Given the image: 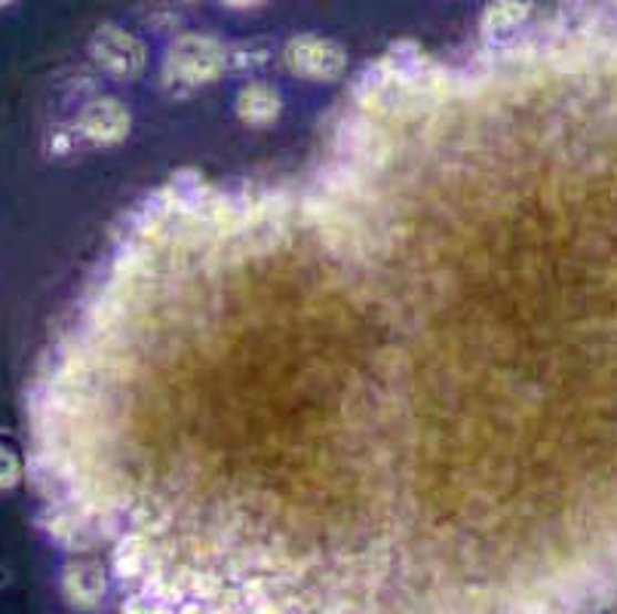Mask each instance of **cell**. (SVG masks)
I'll return each mask as SVG.
<instances>
[{
  "mask_svg": "<svg viewBox=\"0 0 617 614\" xmlns=\"http://www.w3.org/2000/svg\"><path fill=\"white\" fill-rule=\"evenodd\" d=\"M16 480H19V461H16V454L10 449L0 446V489L16 485Z\"/></svg>",
  "mask_w": 617,
  "mask_h": 614,
  "instance_id": "ba28073f",
  "label": "cell"
},
{
  "mask_svg": "<svg viewBox=\"0 0 617 614\" xmlns=\"http://www.w3.org/2000/svg\"><path fill=\"white\" fill-rule=\"evenodd\" d=\"M532 10H535V0H489L480 28L489 41H507L525 25Z\"/></svg>",
  "mask_w": 617,
  "mask_h": 614,
  "instance_id": "5b68a950",
  "label": "cell"
},
{
  "mask_svg": "<svg viewBox=\"0 0 617 614\" xmlns=\"http://www.w3.org/2000/svg\"><path fill=\"white\" fill-rule=\"evenodd\" d=\"M148 562L145 556V544H142V538H126L117 550V572L123 577H135V574L142 572V565Z\"/></svg>",
  "mask_w": 617,
  "mask_h": 614,
  "instance_id": "52a82bcc",
  "label": "cell"
},
{
  "mask_svg": "<svg viewBox=\"0 0 617 614\" xmlns=\"http://www.w3.org/2000/svg\"><path fill=\"white\" fill-rule=\"evenodd\" d=\"M7 3H13V0H0V7H7Z\"/></svg>",
  "mask_w": 617,
  "mask_h": 614,
  "instance_id": "30bf717a",
  "label": "cell"
},
{
  "mask_svg": "<svg viewBox=\"0 0 617 614\" xmlns=\"http://www.w3.org/2000/svg\"><path fill=\"white\" fill-rule=\"evenodd\" d=\"M228 68L225 47L206 34H182L166 55V78L182 86H203L222 78Z\"/></svg>",
  "mask_w": 617,
  "mask_h": 614,
  "instance_id": "6da1fadb",
  "label": "cell"
},
{
  "mask_svg": "<svg viewBox=\"0 0 617 614\" xmlns=\"http://www.w3.org/2000/svg\"><path fill=\"white\" fill-rule=\"evenodd\" d=\"M225 7L230 10H249V7H258V3H265V0H222Z\"/></svg>",
  "mask_w": 617,
  "mask_h": 614,
  "instance_id": "9c48e42d",
  "label": "cell"
},
{
  "mask_svg": "<svg viewBox=\"0 0 617 614\" xmlns=\"http://www.w3.org/2000/svg\"><path fill=\"white\" fill-rule=\"evenodd\" d=\"M237 114L246 123H270L280 114V95L270 90L268 83H253L237 95Z\"/></svg>",
  "mask_w": 617,
  "mask_h": 614,
  "instance_id": "8992f818",
  "label": "cell"
},
{
  "mask_svg": "<svg viewBox=\"0 0 617 614\" xmlns=\"http://www.w3.org/2000/svg\"><path fill=\"white\" fill-rule=\"evenodd\" d=\"M78 130H81L83 139H90L95 145H111V142H121L123 135L130 133V114L121 102L99 99L93 105L83 108Z\"/></svg>",
  "mask_w": 617,
  "mask_h": 614,
  "instance_id": "277c9868",
  "label": "cell"
},
{
  "mask_svg": "<svg viewBox=\"0 0 617 614\" xmlns=\"http://www.w3.org/2000/svg\"><path fill=\"white\" fill-rule=\"evenodd\" d=\"M93 59L117 78H133L145 65V47L130 31L107 25L95 34Z\"/></svg>",
  "mask_w": 617,
  "mask_h": 614,
  "instance_id": "3957f363",
  "label": "cell"
},
{
  "mask_svg": "<svg viewBox=\"0 0 617 614\" xmlns=\"http://www.w3.org/2000/svg\"><path fill=\"white\" fill-rule=\"evenodd\" d=\"M286 68L305 81H336L348 65V55L336 41H326L317 34H305L286 43Z\"/></svg>",
  "mask_w": 617,
  "mask_h": 614,
  "instance_id": "7a4b0ae2",
  "label": "cell"
}]
</instances>
